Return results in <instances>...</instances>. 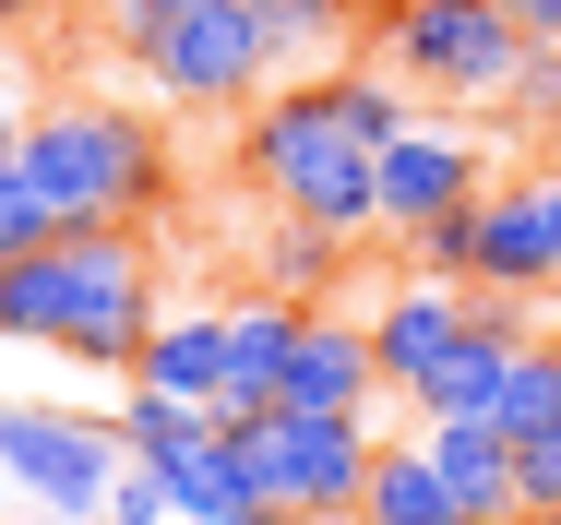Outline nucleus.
<instances>
[{
  "mask_svg": "<svg viewBox=\"0 0 561 525\" xmlns=\"http://www.w3.org/2000/svg\"><path fill=\"white\" fill-rule=\"evenodd\" d=\"M490 192V144H478V119H407L394 144H382V227L407 239V227H431V215H466Z\"/></svg>",
  "mask_w": 561,
  "mask_h": 525,
  "instance_id": "8",
  "label": "nucleus"
},
{
  "mask_svg": "<svg viewBox=\"0 0 561 525\" xmlns=\"http://www.w3.org/2000/svg\"><path fill=\"white\" fill-rule=\"evenodd\" d=\"M227 407H192V395H156V383H131L119 395V442H131V466H180L192 442H216Z\"/></svg>",
  "mask_w": 561,
  "mask_h": 525,
  "instance_id": "19",
  "label": "nucleus"
},
{
  "mask_svg": "<svg viewBox=\"0 0 561 525\" xmlns=\"http://www.w3.org/2000/svg\"><path fill=\"white\" fill-rule=\"evenodd\" d=\"M526 24L502 0H370V60L407 96H454V107H514L526 72Z\"/></svg>",
  "mask_w": 561,
  "mask_h": 525,
  "instance_id": "4",
  "label": "nucleus"
},
{
  "mask_svg": "<svg viewBox=\"0 0 561 525\" xmlns=\"http://www.w3.org/2000/svg\"><path fill=\"white\" fill-rule=\"evenodd\" d=\"M358 525H466L454 490H443V466H431V442H382V454H370Z\"/></svg>",
  "mask_w": 561,
  "mask_h": 525,
  "instance_id": "17",
  "label": "nucleus"
},
{
  "mask_svg": "<svg viewBox=\"0 0 561 525\" xmlns=\"http://www.w3.org/2000/svg\"><path fill=\"white\" fill-rule=\"evenodd\" d=\"M180 12H192V0H108L96 24H108L119 60H144V48H168V24H180Z\"/></svg>",
  "mask_w": 561,
  "mask_h": 525,
  "instance_id": "25",
  "label": "nucleus"
},
{
  "mask_svg": "<svg viewBox=\"0 0 561 525\" xmlns=\"http://www.w3.org/2000/svg\"><path fill=\"white\" fill-rule=\"evenodd\" d=\"M131 72L168 107H263L275 96V48H263L251 0H192V12L168 24V48H144Z\"/></svg>",
  "mask_w": 561,
  "mask_h": 525,
  "instance_id": "7",
  "label": "nucleus"
},
{
  "mask_svg": "<svg viewBox=\"0 0 561 525\" xmlns=\"http://www.w3.org/2000/svg\"><path fill=\"white\" fill-rule=\"evenodd\" d=\"M323 96H335V119L346 132H358V144H370V156H382V144H394V132H407V119H419V96H407V84H394V72H323Z\"/></svg>",
  "mask_w": 561,
  "mask_h": 525,
  "instance_id": "22",
  "label": "nucleus"
},
{
  "mask_svg": "<svg viewBox=\"0 0 561 525\" xmlns=\"http://www.w3.org/2000/svg\"><path fill=\"white\" fill-rule=\"evenodd\" d=\"M227 430L263 478V514H299V525H346L370 490V454H382L370 419H323V407H275V419H227Z\"/></svg>",
  "mask_w": 561,
  "mask_h": 525,
  "instance_id": "5",
  "label": "nucleus"
},
{
  "mask_svg": "<svg viewBox=\"0 0 561 525\" xmlns=\"http://www.w3.org/2000/svg\"><path fill=\"white\" fill-rule=\"evenodd\" d=\"M466 287H526V299L561 287V227L538 204V168L478 192V263H466Z\"/></svg>",
  "mask_w": 561,
  "mask_h": 525,
  "instance_id": "10",
  "label": "nucleus"
},
{
  "mask_svg": "<svg viewBox=\"0 0 561 525\" xmlns=\"http://www.w3.org/2000/svg\"><path fill=\"white\" fill-rule=\"evenodd\" d=\"M502 370H514V334H478V322H466V346H454L443 370H431V395H419V419H490V407H502Z\"/></svg>",
  "mask_w": 561,
  "mask_h": 525,
  "instance_id": "20",
  "label": "nucleus"
},
{
  "mask_svg": "<svg viewBox=\"0 0 561 525\" xmlns=\"http://www.w3.org/2000/svg\"><path fill=\"white\" fill-rule=\"evenodd\" d=\"M36 239H60V215H48V192H36V180L0 156V263H24Z\"/></svg>",
  "mask_w": 561,
  "mask_h": 525,
  "instance_id": "24",
  "label": "nucleus"
},
{
  "mask_svg": "<svg viewBox=\"0 0 561 525\" xmlns=\"http://www.w3.org/2000/svg\"><path fill=\"white\" fill-rule=\"evenodd\" d=\"M24 144V96H12V72H0V156Z\"/></svg>",
  "mask_w": 561,
  "mask_h": 525,
  "instance_id": "28",
  "label": "nucleus"
},
{
  "mask_svg": "<svg viewBox=\"0 0 561 525\" xmlns=\"http://www.w3.org/2000/svg\"><path fill=\"white\" fill-rule=\"evenodd\" d=\"M131 383L192 395V407H227V311H156L144 358H131Z\"/></svg>",
  "mask_w": 561,
  "mask_h": 525,
  "instance_id": "15",
  "label": "nucleus"
},
{
  "mask_svg": "<svg viewBox=\"0 0 561 525\" xmlns=\"http://www.w3.org/2000/svg\"><path fill=\"white\" fill-rule=\"evenodd\" d=\"M36 12H48V0H0V36H12V24H36Z\"/></svg>",
  "mask_w": 561,
  "mask_h": 525,
  "instance_id": "29",
  "label": "nucleus"
},
{
  "mask_svg": "<svg viewBox=\"0 0 561 525\" xmlns=\"http://www.w3.org/2000/svg\"><path fill=\"white\" fill-rule=\"evenodd\" d=\"M346 251H358V239L311 227V215H275V227H263V287H287V299L323 311V287H346Z\"/></svg>",
  "mask_w": 561,
  "mask_h": 525,
  "instance_id": "18",
  "label": "nucleus"
},
{
  "mask_svg": "<svg viewBox=\"0 0 561 525\" xmlns=\"http://www.w3.org/2000/svg\"><path fill=\"white\" fill-rule=\"evenodd\" d=\"M299 334H311V299H287V287H263V299H227V419H275Z\"/></svg>",
  "mask_w": 561,
  "mask_h": 525,
  "instance_id": "11",
  "label": "nucleus"
},
{
  "mask_svg": "<svg viewBox=\"0 0 561 525\" xmlns=\"http://www.w3.org/2000/svg\"><path fill=\"white\" fill-rule=\"evenodd\" d=\"M275 407H323V419H370L382 407V358H370V322L358 311H311L299 358H287V395Z\"/></svg>",
  "mask_w": 561,
  "mask_h": 525,
  "instance_id": "12",
  "label": "nucleus"
},
{
  "mask_svg": "<svg viewBox=\"0 0 561 525\" xmlns=\"http://www.w3.org/2000/svg\"><path fill=\"white\" fill-rule=\"evenodd\" d=\"M168 478V514L180 525H263V478H251V454H239V430L216 419V442H192L180 466H156Z\"/></svg>",
  "mask_w": 561,
  "mask_h": 525,
  "instance_id": "14",
  "label": "nucleus"
},
{
  "mask_svg": "<svg viewBox=\"0 0 561 525\" xmlns=\"http://www.w3.org/2000/svg\"><path fill=\"white\" fill-rule=\"evenodd\" d=\"M0 334L60 346L84 370H131L156 334V251L131 227H60L24 263H0Z\"/></svg>",
  "mask_w": 561,
  "mask_h": 525,
  "instance_id": "1",
  "label": "nucleus"
},
{
  "mask_svg": "<svg viewBox=\"0 0 561 525\" xmlns=\"http://www.w3.org/2000/svg\"><path fill=\"white\" fill-rule=\"evenodd\" d=\"M419 442H431V466H443V490H454L466 525H514L526 514V502H514V442L490 419H419Z\"/></svg>",
  "mask_w": 561,
  "mask_h": 525,
  "instance_id": "13",
  "label": "nucleus"
},
{
  "mask_svg": "<svg viewBox=\"0 0 561 525\" xmlns=\"http://www.w3.org/2000/svg\"><path fill=\"white\" fill-rule=\"evenodd\" d=\"M263 525H299V514H263Z\"/></svg>",
  "mask_w": 561,
  "mask_h": 525,
  "instance_id": "31",
  "label": "nucleus"
},
{
  "mask_svg": "<svg viewBox=\"0 0 561 525\" xmlns=\"http://www.w3.org/2000/svg\"><path fill=\"white\" fill-rule=\"evenodd\" d=\"M514 502H526V514H561V430L514 442Z\"/></svg>",
  "mask_w": 561,
  "mask_h": 525,
  "instance_id": "26",
  "label": "nucleus"
},
{
  "mask_svg": "<svg viewBox=\"0 0 561 525\" xmlns=\"http://www.w3.org/2000/svg\"><path fill=\"white\" fill-rule=\"evenodd\" d=\"M490 430H502V442H538V430H561V334L514 346V370H502V407H490Z\"/></svg>",
  "mask_w": 561,
  "mask_h": 525,
  "instance_id": "21",
  "label": "nucleus"
},
{
  "mask_svg": "<svg viewBox=\"0 0 561 525\" xmlns=\"http://www.w3.org/2000/svg\"><path fill=\"white\" fill-rule=\"evenodd\" d=\"M12 168L48 192L60 227H131V215L168 204V132L144 107H96V96H60L24 119Z\"/></svg>",
  "mask_w": 561,
  "mask_h": 525,
  "instance_id": "2",
  "label": "nucleus"
},
{
  "mask_svg": "<svg viewBox=\"0 0 561 525\" xmlns=\"http://www.w3.org/2000/svg\"><path fill=\"white\" fill-rule=\"evenodd\" d=\"M119 466H131V442L119 419H72V407H0V478H12V502L48 525H96L119 490Z\"/></svg>",
  "mask_w": 561,
  "mask_h": 525,
  "instance_id": "6",
  "label": "nucleus"
},
{
  "mask_svg": "<svg viewBox=\"0 0 561 525\" xmlns=\"http://www.w3.org/2000/svg\"><path fill=\"white\" fill-rule=\"evenodd\" d=\"M454 346H466V287H443V275H394V287H382V311H370L382 395H394V407H419V395H431V370H443Z\"/></svg>",
  "mask_w": 561,
  "mask_h": 525,
  "instance_id": "9",
  "label": "nucleus"
},
{
  "mask_svg": "<svg viewBox=\"0 0 561 525\" xmlns=\"http://www.w3.org/2000/svg\"><path fill=\"white\" fill-rule=\"evenodd\" d=\"M466 263H478V204H466V215H431V227H407V275L466 287Z\"/></svg>",
  "mask_w": 561,
  "mask_h": 525,
  "instance_id": "23",
  "label": "nucleus"
},
{
  "mask_svg": "<svg viewBox=\"0 0 561 525\" xmlns=\"http://www.w3.org/2000/svg\"><path fill=\"white\" fill-rule=\"evenodd\" d=\"M96 525H180V514H168V478H156V466H119V490H108Z\"/></svg>",
  "mask_w": 561,
  "mask_h": 525,
  "instance_id": "27",
  "label": "nucleus"
},
{
  "mask_svg": "<svg viewBox=\"0 0 561 525\" xmlns=\"http://www.w3.org/2000/svg\"><path fill=\"white\" fill-rule=\"evenodd\" d=\"M239 168L275 192V215H311V227H382V156L358 144L323 96V72H299V84H275V96L251 107V132H239Z\"/></svg>",
  "mask_w": 561,
  "mask_h": 525,
  "instance_id": "3",
  "label": "nucleus"
},
{
  "mask_svg": "<svg viewBox=\"0 0 561 525\" xmlns=\"http://www.w3.org/2000/svg\"><path fill=\"white\" fill-rule=\"evenodd\" d=\"M251 24H263V48H275V84H299V72H335L346 60L358 0H251Z\"/></svg>",
  "mask_w": 561,
  "mask_h": 525,
  "instance_id": "16",
  "label": "nucleus"
},
{
  "mask_svg": "<svg viewBox=\"0 0 561 525\" xmlns=\"http://www.w3.org/2000/svg\"><path fill=\"white\" fill-rule=\"evenodd\" d=\"M538 132H550V168H561V107H550V119H538Z\"/></svg>",
  "mask_w": 561,
  "mask_h": 525,
  "instance_id": "30",
  "label": "nucleus"
}]
</instances>
